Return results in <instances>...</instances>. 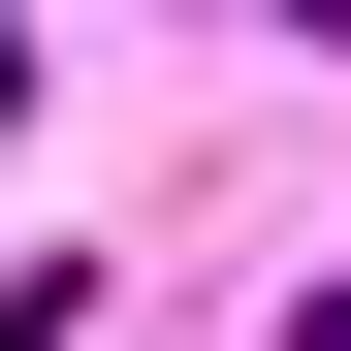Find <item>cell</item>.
<instances>
[{"mask_svg":"<svg viewBox=\"0 0 351 351\" xmlns=\"http://www.w3.org/2000/svg\"><path fill=\"white\" fill-rule=\"evenodd\" d=\"M0 128H32V32H0Z\"/></svg>","mask_w":351,"mask_h":351,"instance_id":"cell-1","label":"cell"},{"mask_svg":"<svg viewBox=\"0 0 351 351\" xmlns=\"http://www.w3.org/2000/svg\"><path fill=\"white\" fill-rule=\"evenodd\" d=\"M287 351H351V287H319V319H287Z\"/></svg>","mask_w":351,"mask_h":351,"instance_id":"cell-2","label":"cell"}]
</instances>
